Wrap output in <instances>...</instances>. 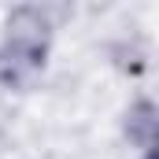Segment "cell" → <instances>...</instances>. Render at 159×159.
I'll return each instance as SVG.
<instances>
[{
  "label": "cell",
  "mask_w": 159,
  "mask_h": 159,
  "mask_svg": "<svg viewBox=\"0 0 159 159\" xmlns=\"http://www.w3.org/2000/svg\"><path fill=\"white\" fill-rule=\"evenodd\" d=\"M48 52V19L37 7H15L7 15V52L0 63V78L15 89H26L44 67Z\"/></svg>",
  "instance_id": "6da1fadb"
},
{
  "label": "cell",
  "mask_w": 159,
  "mask_h": 159,
  "mask_svg": "<svg viewBox=\"0 0 159 159\" xmlns=\"http://www.w3.org/2000/svg\"><path fill=\"white\" fill-rule=\"evenodd\" d=\"M156 107L148 104V100H137L133 107H129V115H126V137L133 141V144H141V148H156Z\"/></svg>",
  "instance_id": "7a4b0ae2"
},
{
  "label": "cell",
  "mask_w": 159,
  "mask_h": 159,
  "mask_svg": "<svg viewBox=\"0 0 159 159\" xmlns=\"http://www.w3.org/2000/svg\"><path fill=\"white\" fill-rule=\"evenodd\" d=\"M148 159H156V148H148Z\"/></svg>",
  "instance_id": "3957f363"
}]
</instances>
